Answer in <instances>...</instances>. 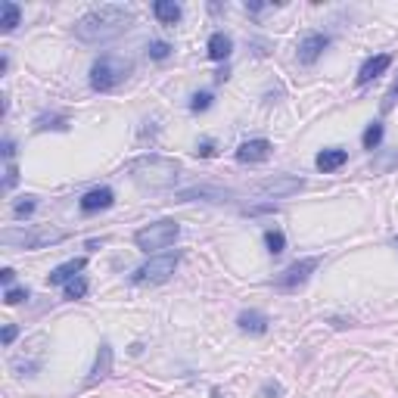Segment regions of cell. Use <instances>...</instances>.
Wrapping results in <instances>:
<instances>
[{
    "mask_svg": "<svg viewBox=\"0 0 398 398\" xmlns=\"http://www.w3.org/2000/svg\"><path fill=\"white\" fill-rule=\"evenodd\" d=\"M88 296V280L84 277H75L66 284V299H84Z\"/></svg>",
    "mask_w": 398,
    "mask_h": 398,
    "instance_id": "obj_22",
    "label": "cell"
},
{
    "mask_svg": "<svg viewBox=\"0 0 398 398\" xmlns=\"http://www.w3.org/2000/svg\"><path fill=\"white\" fill-rule=\"evenodd\" d=\"M147 53L153 56V60H169L171 47H169V44H165V41H153V44H149V47H147Z\"/></svg>",
    "mask_w": 398,
    "mask_h": 398,
    "instance_id": "obj_23",
    "label": "cell"
},
{
    "mask_svg": "<svg viewBox=\"0 0 398 398\" xmlns=\"http://www.w3.org/2000/svg\"><path fill=\"white\" fill-rule=\"evenodd\" d=\"M16 333H19V330H16L13 324H7V327H3V345H10V343H13V339H16Z\"/></svg>",
    "mask_w": 398,
    "mask_h": 398,
    "instance_id": "obj_29",
    "label": "cell"
},
{
    "mask_svg": "<svg viewBox=\"0 0 398 398\" xmlns=\"http://www.w3.org/2000/svg\"><path fill=\"white\" fill-rule=\"evenodd\" d=\"M345 159H349V153H345V149H324V153H317L314 165H317L321 171H324V175H330V171L343 169Z\"/></svg>",
    "mask_w": 398,
    "mask_h": 398,
    "instance_id": "obj_15",
    "label": "cell"
},
{
    "mask_svg": "<svg viewBox=\"0 0 398 398\" xmlns=\"http://www.w3.org/2000/svg\"><path fill=\"white\" fill-rule=\"evenodd\" d=\"M268 156H271V143L264 140V137H258V140H246V143H240V149H236V162L256 165V162H264Z\"/></svg>",
    "mask_w": 398,
    "mask_h": 398,
    "instance_id": "obj_10",
    "label": "cell"
},
{
    "mask_svg": "<svg viewBox=\"0 0 398 398\" xmlns=\"http://www.w3.org/2000/svg\"><path fill=\"white\" fill-rule=\"evenodd\" d=\"M19 7H16L13 0H0V28L3 32H13L16 25H19Z\"/></svg>",
    "mask_w": 398,
    "mask_h": 398,
    "instance_id": "obj_19",
    "label": "cell"
},
{
    "mask_svg": "<svg viewBox=\"0 0 398 398\" xmlns=\"http://www.w3.org/2000/svg\"><path fill=\"white\" fill-rule=\"evenodd\" d=\"M389 56L386 53H380V56H373V60H367L364 66H361V72H358V84H371L373 78H380V75L389 69Z\"/></svg>",
    "mask_w": 398,
    "mask_h": 398,
    "instance_id": "obj_13",
    "label": "cell"
},
{
    "mask_svg": "<svg viewBox=\"0 0 398 398\" xmlns=\"http://www.w3.org/2000/svg\"><path fill=\"white\" fill-rule=\"evenodd\" d=\"M22 299H28V290H16V286H10V290L3 293V302L7 305H19Z\"/></svg>",
    "mask_w": 398,
    "mask_h": 398,
    "instance_id": "obj_25",
    "label": "cell"
},
{
    "mask_svg": "<svg viewBox=\"0 0 398 398\" xmlns=\"http://www.w3.org/2000/svg\"><path fill=\"white\" fill-rule=\"evenodd\" d=\"M131 75V62L122 56H100V60L90 66V88L94 90H112Z\"/></svg>",
    "mask_w": 398,
    "mask_h": 398,
    "instance_id": "obj_4",
    "label": "cell"
},
{
    "mask_svg": "<svg viewBox=\"0 0 398 398\" xmlns=\"http://www.w3.org/2000/svg\"><path fill=\"white\" fill-rule=\"evenodd\" d=\"M212 106V94H196L193 100H190V109L193 112H203V109H209Z\"/></svg>",
    "mask_w": 398,
    "mask_h": 398,
    "instance_id": "obj_26",
    "label": "cell"
},
{
    "mask_svg": "<svg viewBox=\"0 0 398 398\" xmlns=\"http://www.w3.org/2000/svg\"><path fill=\"white\" fill-rule=\"evenodd\" d=\"M327 44H330V38H327V34H317V32L314 34H305L302 41H299V50H296L299 62H302V66L317 62V56L327 50Z\"/></svg>",
    "mask_w": 398,
    "mask_h": 398,
    "instance_id": "obj_8",
    "label": "cell"
},
{
    "mask_svg": "<svg viewBox=\"0 0 398 398\" xmlns=\"http://www.w3.org/2000/svg\"><path fill=\"white\" fill-rule=\"evenodd\" d=\"M34 209H38V203H34V196H25V199H22V203H16V206H13L16 218H25V215H32Z\"/></svg>",
    "mask_w": 398,
    "mask_h": 398,
    "instance_id": "obj_24",
    "label": "cell"
},
{
    "mask_svg": "<svg viewBox=\"0 0 398 398\" xmlns=\"http://www.w3.org/2000/svg\"><path fill=\"white\" fill-rule=\"evenodd\" d=\"M177 252H162V256H153L149 262H143L140 268L131 274V284L137 286H156V284H165L177 268Z\"/></svg>",
    "mask_w": 398,
    "mask_h": 398,
    "instance_id": "obj_6",
    "label": "cell"
},
{
    "mask_svg": "<svg viewBox=\"0 0 398 398\" xmlns=\"http://www.w3.org/2000/svg\"><path fill=\"white\" fill-rule=\"evenodd\" d=\"M380 140H383V125H380V122L367 125L364 137H361V143H364V149H377V147H380Z\"/></svg>",
    "mask_w": 398,
    "mask_h": 398,
    "instance_id": "obj_21",
    "label": "cell"
},
{
    "mask_svg": "<svg viewBox=\"0 0 398 398\" xmlns=\"http://www.w3.org/2000/svg\"><path fill=\"white\" fill-rule=\"evenodd\" d=\"M115 203V193L109 187H97V190H90V193H84L82 196V212L84 215H94V212H100V209H109V206Z\"/></svg>",
    "mask_w": 398,
    "mask_h": 398,
    "instance_id": "obj_11",
    "label": "cell"
},
{
    "mask_svg": "<svg viewBox=\"0 0 398 398\" xmlns=\"http://www.w3.org/2000/svg\"><path fill=\"white\" fill-rule=\"evenodd\" d=\"M317 264H321V258H299L277 277V286L280 290H299L302 284H308V277L317 271Z\"/></svg>",
    "mask_w": 398,
    "mask_h": 398,
    "instance_id": "obj_7",
    "label": "cell"
},
{
    "mask_svg": "<svg viewBox=\"0 0 398 398\" xmlns=\"http://www.w3.org/2000/svg\"><path fill=\"white\" fill-rule=\"evenodd\" d=\"M131 19H134L131 7H125V3H106V7L90 10V13H84L82 19L75 22V38L84 44H106L128 32Z\"/></svg>",
    "mask_w": 398,
    "mask_h": 398,
    "instance_id": "obj_1",
    "label": "cell"
},
{
    "mask_svg": "<svg viewBox=\"0 0 398 398\" xmlns=\"http://www.w3.org/2000/svg\"><path fill=\"white\" fill-rule=\"evenodd\" d=\"M236 324H240V330H243V333L262 336V333L268 330V317H264L262 311H243V314L236 317Z\"/></svg>",
    "mask_w": 398,
    "mask_h": 398,
    "instance_id": "obj_14",
    "label": "cell"
},
{
    "mask_svg": "<svg viewBox=\"0 0 398 398\" xmlns=\"http://www.w3.org/2000/svg\"><path fill=\"white\" fill-rule=\"evenodd\" d=\"M3 156H7V162H13V156H16V143L10 140V137H7V140H3Z\"/></svg>",
    "mask_w": 398,
    "mask_h": 398,
    "instance_id": "obj_28",
    "label": "cell"
},
{
    "mask_svg": "<svg viewBox=\"0 0 398 398\" xmlns=\"http://www.w3.org/2000/svg\"><path fill=\"white\" fill-rule=\"evenodd\" d=\"M0 240L7 246H19V249H44V246L66 240V234L53 227H22V230H3Z\"/></svg>",
    "mask_w": 398,
    "mask_h": 398,
    "instance_id": "obj_5",
    "label": "cell"
},
{
    "mask_svg": "<svg viewBox=\"0 0 398 398\" xmlns=\"http://www.w3.org/2000/svg\"><path fill=\"white\" fill-rule=\"evenodd\" d=\"M153 13H156V19L165 22V25H175V22L181 19V7H177V3H171V0H156Z\"/></svg>",
    "mask_w": 398,
    "mask_h": 398,
    "instance_id": "obj_18",
    "label": "cell"
},
{
    "mask_svg": "<svg viewBox=\"0 0 398 398\" xmlns=\"http://www.w3.org/2000/svg\"><path fill=\"white\" fill-rule=\"evenodd\" d=\"M392 94H398V82H395V88H392Z\"/></svg>",
    "mask_w": 398,
    "mask_h": 398,
    "instance_id": "obj_32",
    "label": "cell"
},
{
    "mask_svg": "<svg viewBox=\"0 0 398 398\" xmlns=\"http://www.w3.org/2000/svg\"><path fill=\"white\" fill-rule=\"evenodd\" d=\"M84 264H88V258L84 256H78V258H69V262H62L60 268H53L50 271V286H66L69 280H75L78 277V271H84Z\"/></svg>",
    "mask_w": 398,
    "mask_h": 398,
    "instance_id": "obj_12",
    "label": "cell"
},
{
    "mask_svg": "<svg viewBox=\"0 0 398 398\" xmlns=\"http://www.w3.org/2000/svg\"><path fill=\"white\" fill-rule=\"evenodd\" d=\"M212 153H215V149H212V143H203V147L196 149V156H212Z\"/></svg>",
    "mask_w": 398,
    "mask_h": 398,
    "instance_id": "obj_31",
    "label": "cell"
},
{
    "mask_svg": "<svg viewBox=\"0 0 398 398\" xmlns=\"http://www.w3.org/2000/svg\"><path fill=\"white\" fill-rule=\"evenodd\" d=\"M109 371H112V349H109V345H100V351H97V361H94V371H90L88 383H100V380H106Z\"/></svg>",
    "mask_w": 398,
    "mask_h": 398,
    "instance_id": "obj_16",
    "label": "cell"
},
{
    "mask_svg": "<svg viewBox=\"0 0 398 398\" xmlns=\"http://www.w3.org/2000/svg\"><path fill=\"white\" fill-rule=\"evenodd\" d=\"M264 246H268V252L271 256H280V252L286 249V236H284V230H264Z\"/></svg>",
    "mask_w": 398,
    "mask_h": 398,
    "instance_id": "obj_20",
    "label": "cell"
},
{
    "mask_svg": "<svg viewBox=\"0 0 398 398\" xmlns=\"http://www.w3.org/2000/svg\"><path fill=\"white\" fill-rule=\"evenodd\" d=\"M230 47H234V41H230L227 34H224V32H215V34L209 38V60H215V62L227 60V56H230Z\"/></svg>",
    "mask_w": 398,
    "mask_h": 398,
    "instance_id": "obj_17",
    "label": "cell"
},
{
    "mask_svg": "<svg viewBox=\"0 0 398 398\" xmlns=\"http://www.w3.org/2000/svg\"><path fill=\"white\" fill-rule=\"evenodd\" d=\"M302 187H305L302 177L277 175V177H271V181H264L258 190H262L264 196H274V199H280V196H290V193H296V190H302Z\"/></svg>",
    "mask_w": 398,
    "mask_h": 398,
    "instance_id": "obj_9",
    "label": "cell"
},
{
    "mask_svg": "<svg viewBox=\"0 0 398 398\" xmlns=\"http://www.w3.org/2000/svg\"><path fill=\"white\" fill-rule=\"evenodd\" d=\"M16 181H19V171H16L13 162H7V177H3V190H13Z\"/></svg>",
    "mask_w": 398,
    "mask_h": 398,
    "instance_id": "obj_27",
    "label": "cell"
},
{
    "mask_svg": "<svg viewBox=\"0 0 398 398\" xmlns=\"http://www.w3.org/2000/svg\"><path fill=\"white\" fill-rule=\"evenodd\" d=\"M177 236H181V224L171 221V218H162V221H153V224L137 230L134 243L140 246L143 252H162V249H169V246H175Z\"/></svg>",
    "mask_w": 398,
    "mask_h": 398,
    "instance_id": "obj_3",
    "label": "cell"
},
{
    "mask_svg": "<svg viewBox=\"0 0 398 398\" xmlns=\"http://www.w3.org/2000/svg\"><path fill=\"white\" fill-rule=\"evenodd\" d=\"M177 171H181V165L175 162V159H165V156H140V159H134L131 162V175H134L137 184H143V187H171V184L177 181Z\"/></svg>",
    "mask_w": 398,
    "mask_h": 398,
    "instance_id": "obj_2",
    "label": "cell"
},
{
    "mask_svg": "<svg viewBox=\"0 0 398 398\" xmlns=\"http://www.w3.org/2000/svg\"><path fill=\"white\" fill-rule=\"evenodd\" d=\"M0 280H3V286L13 284V268H3V271H0Z\"/></svg>",
    "mask_w": 398,
    "mask_h": 398,
    "instance_id": "obj_30",
    "label": "cell"
}]
</instances>
